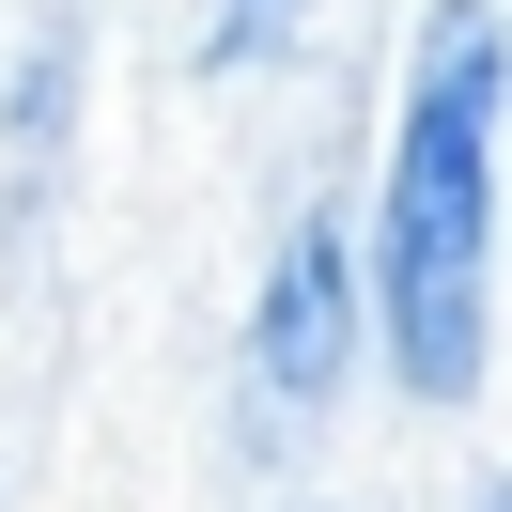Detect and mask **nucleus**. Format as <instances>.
<instances>
[{"instance_id":"obj_1","label":"nucleus","mask_w":512,"mask_h":512,"mask_svg":"<svg viewBox=\"0 0 512 512\" xmlns=\"http://www.w3.org/2000/svg\"><path fill=\"white\" fill-rule=\"evenodd\" d=\"M481 249H497V0H435L404 125H388V218H373L388 373L419 404L481 388Z\"/></svg>"},{"instance_id":"obj_3","label":"nucleus","mask_w":512,"mask_h":512,"mask_svg":"<svg viewBox=\"0 0 512 512\" xmlns=\"http://www.w3.org/2000/svg\"><path fill=\"white\" fill-rule=\"evenodd\" d=\"M264 32H280V0H218V63H249Z\"/></svg>"},{"instance_id":"obj_2","label":"nucleus","mask_w":512,"mask_h":512,"mask_svg":"<svg viewBox=\"0 0 512 512\" xmlns=\"http://www.w3.org/2000/svg\"><path fill=\"white\" fill-rule=\"evenodd\" d=\"M342 357H357V233H342V202H311L295 249H280V280H264V311H249V373L280 404H326Z\"/></svg>"}]
</instances>
